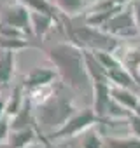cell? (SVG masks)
<instances>
[{
    "label": "cell",
    "instance_id": "6da1fadb",
    "mask_svg": "<svg viewBox=\"0 0 140 148\" xmlns=\"http://www.w3.org/2000/svg\"><path fill=\"white\" fill-rule=\"evenodd\" d=\"M51 63L58 68L61 79L74 89H84L91 84L86 63H84V51L72 42L56 44L47 51Z\"/></svg>",
    "mask_w": 140,
    "mask_h": 148
},
{
    "label": "cell",
    "instance_id": "7a4b0ae2",
    "mask_svg": "<svg viewBox=\"0 0 140 148\" xmlns=\"http://www.w3.org/2000/svg\"><path fill=\"white\" fill-rule=\"evenodd\" d=\"M35 113H37L39 125H42L44 129L56 131L76 113V106H74L72 99L67 98L65 94L54 92L53 96H47L37 106Z\"/></svg>",
    "mask_w": 140,
    "mask_h": 148
},
{
    "label": "cell",
    "instance_id": "3957f363",
    "mask_svg": "<svg viewBox=\"0 0 140 148\" xmlns=\"http://www.w3.org/2000/svg\"><path fill=\"white\" fill-rule=\"evenodd\" d=\"M70 40L76 45H84L88 49L95 51H105V52H114L119 45V40L105 32H102L100 28H93V26H77L67 28Z\"/></svg>",
    "mask_w": 140,
    "mask_h": 148
},
{
    "label": "cell",
    "instance_id": "277c9868",
    "mask_svg": "<svg viewBox=\"0 0 140 148\" xmlns=\"http://www.w3.org/2000/svg\"><path fill=\"white\" fill-rule=\"evenodd\" d=\"M107 122H109V119H102V117H98V115L93 112V108H86V110H82V112H79V113H74L61 127H58L56 131H53V132L49 134V138H51V139L72 138V136L81 134V132H84L86 129L93 127L95 124H107Z\"/></svg>",
    "mask_w": 140,
    "mask_h": 148
},
{
    "label": "cell",
    "instance_id": "5b68a950",
    "mask_svg": "<svg viewBox=\"0 0 140 148\" xmlns=\"http://www.w3.org/2000/svg\"><path fill=\"white\" fill-rule=\"evenodd\" d=\"M100 30L116 38H135L140 35L135 16H133V9H123V7L116 14H112L100 26Z\"/></svg>",
    "mask_w": 140,
    "mask_h": 148
},
{
    "label": "cell",
    "instance_id": "8992f818",
    "mask_svg": "<svg viewBox=\"0 0 140 148\" xmlns=\"http://www.w3.org/2000/svg\"><path fill=\"white\" fill-rule=\"evenodd\" d=\"M4 23L9 25V26L18 28L25 33L26 30H30V9H26L23 4H18V5H12V7L6 9Z\"/></svg>",
    "mask_w": 140,
    "mask_h": 148
},
{
    "label": "cell",
    "instance_id": "52a82bcc",
    "mask_svg": "<svg viewBox=\"0 0 140 148\" xmlns=\"http://www.w3.org/2000/svg\"><path fill=\"white\" fill-rule=\"evenodd\" d=\"M121 47V45H119ZM123 49V47H121ZM119 63L130 71V75L140 84V47H124L123 49V54H117V52H112Z\"/></svg>",
    "mask_w": 140,
    "mask_h": 148
},
{
    "label": "cell",
    "instance_id": "ba28073f",
    "mask_svg": "<svg viewBox=\"0 0 140 148\" xmlns=\"http://www.w3.org/2000/svg\"><path fill=\"white\" fill-rule=\"evenodd\" d=\"M56 79V73L53 70L47 68H35L30 71V75L25 79V86L28 89H39V87H46L49 86L53 80Z\"/></svg>",
    "mask_w": 140,
    "mask_h": 148
},
{
    "label": "cell",
    "instance_id": "9c48e42d",
    "mask_svg": "<svg viewBox=\"0 0 140 148\" xmlns=\"http://www.w3.org/2000/svg\"><path fill=\"white\" fill-rule=\"evenodd\" d=\"M109 92H110V98L116 103H119L123 108H126L128 112H133V108L138 103V96L131 89H126V87H121V86H110Z\"/></svg>",
    "mask_w": 140,
    "mask_h": 148
},
{
    "label": "cell",
    "instance_id": "30bf717a",
    "mask_svg": "<svg viewBox=\"0 0 140 148\" xmlns=\"http://www.w3.org/2000/svg\"><path fill=\"white\" fill-rule=\"evenodd\" d=\"M14 73V51L0 47V86L11 82Z\"/></svg>",
    "mask_w": 140,
    "mask_h": 148
},
{
    "label": "cell",
    "instance_id": "8fae6325",
    "mask_svg": "<svg viewBox=\"0 0 140 148\" xmlns=\"http://www.w3.org/2000/svg\"><path fill=\"white\" fill-rule=\"evenodd\" d=\"M53 23H58V21H56L54 18L47 16V14L35 12V11H32V12H30V28L35 32V35H37V37H44V35L51 30ZM58 25H60V23H58Z\"/></svg>",
    "mask_w": 140,
    "mask_h": 148
},
{
    "label": "cell",
    "instance_id": "7c38bea8",
    "mask_svg": "<svg viewBox=\"0 0 140 148\" xmlns=\"http://www.w3.org/2000/svg\"><path fill=\"white\" fill-rule=\"evenodd\" d=\"M18 2L23 4V5H25L26 9H30V11L47 14V16L54 18V19L60 23V19H58V9L54 7V4H49L47 0H18Z\"/></svg>",
    "mask_w": 140,
    "mask_h": 148
},
{
    "label": "cell",
    "instance_id": "4fadbf2b",
    "mask_svg": "<svg viewBox=\"0 0 140 148\" xmlns=\"http://www.w3.org/2000/svg\"><path fill=\"white\" fill-rule=\"evenodd\" d=\"M33 139H35V131H33V129H30V127L16 129V131L11 134L9 145H11V148H26Z\"/></svg>",
    "mask_w": 140,
    "mask_h": 148
},
{
    "label": "cell",
    "instance_id": "5bb4252c",
    "mask_svg": "<svg viewBox=\"0 0 140 148\" xmlns=\"http://www.w3.org/2000/svg\"><path fill=\"white\" fill-rule=\"evenodd\" d=\"M103 148H140V139L135 138H109L103 139Z\"/></svg>",
    "mask_w": 140,
    "mask_h": 148
},
{
    "label": "cell",
    "instance_id": "9a60e30c",
    "mask_svg": "<svg viewBox=\"0 0 140 148\" xmlns=\"http://www.w3.org/2000/svg\"><path fill=\"white\" fill-rule=\"evenodd\" d=\"M54 4H56V9L63 11L65 14H76L84 9L82 0H54Z\"/></svg>",
    "mask_w": 140,
    "mask_h": 148
},
{
    "label": "cell",
    "instance_id": "2e32d148",
    "mask_svg": "<svg viewBox=\"0 0 140 148\" xmlns=\"http://www.w3.org/2000/svg\"><path fill=\"white\" fill-rule=\"evenodd\" d=\"M82 148H103V139L95 129H86L82 138Z\"/></svg>",
    "mask_w": 140,
    "mask_h": 148
},
{
    "label": "cell",
    "instance_id": "e0dca14e",
    "mask_svg": "<svg viewBox=\"0 0 140 148\" xmlns=\"http://www.w3.org/2000/svg\"><path fill=\"white\" fill-rule=\"evenodd\" d=\"M128 122H130V129H131V132L140 139V117L130 113V115H128Z\"/></svg>",
    "mask_w": 140,
    "mask_h": 148
},
{
    "label": "cell",
    "instance_id": "ac0fdd59",
    "mask_svg": "<svg viewBox=\"0 0 140 148\" xmlns=\"http://www.w3.org/2000/svg\"><path fill=\"white\" fill-rule=\"evenodd\" d=\"M7 132H9V122L0 119V141H2V139L7 136Z\"/></svg>",
    "mask_w": 140,
    "mask_h": 148
},
{
    "label": "cell",
    "instance_id": "d6986e66",
    "mask_svg": "<svg viewBox=\"0 0 140 148\" xmlns=\"http://www.w3.org/2000/svg\"><path fill=\"white\" fill-rule=\"evenodd\" d=\"M131 9H133V16H135L137 26H138V32H140V2H138V4H135Z\"/></svg>",
    "mask_w": 140,
    "mask_h": 148
},
{
    "label": "cell",
    "instance_id": "ffe728a7",
    "mask_svg": "<svg viewBox=\"0 0 140 148\" xmlns=\"http://www.w3.org/2000/svg\"><path fill=\"white\" fill-rule=\"evenodd\" d=\"M114 2V5H119V7H123V5H126V4H130L131 0H112Z\"/></svg>",
    "mask_w": 140,
    "mask_h": 148
},
{
    "label": "cell",
    "instance_id": "44dd1931",
    "mask_svg": "<svg viewBox=\"0 0 140 148\" xmlns=\"http://www.w3.org/2000/svg\"><path fill=\"white\" fill-rule=\"evenodd\" d=\"M6 103H7L6 99H0V117L6 113Z\"/></svg>",
    "mask_w": 140,
    "mask_h": 148
},
{
    "label": "cell",
    "instance_id": "7402d4cb",
    "mask_svg": "<svg viewBox=\"0 0 140 148\" xmlns=\"http://www.w3.org/2000/svg\"><path fill=\"white\" fill-rule=\"evenodd\" d=\"M133 115H137V117H140V99H138V103H137V106L133 108V112H131Z\"/></svg>",
    "mask_w": 140,
    "mask_h": 148
},
{
    "label": "cell",
    "instance_id": "603a6c76",
    "mask_svg": "<svg viewBox=\"0 0 140 148\" xmlns=\"http://www.w3.org/2000/svg\"><path fill=\"white\" fill-rule=\"evenodd\" d=\"M82 2H84V5H88V4H96L98 0H82Z\"/></svg>",
    "mask_w": 140,
    "mask_h": 148
}]
</instances>
